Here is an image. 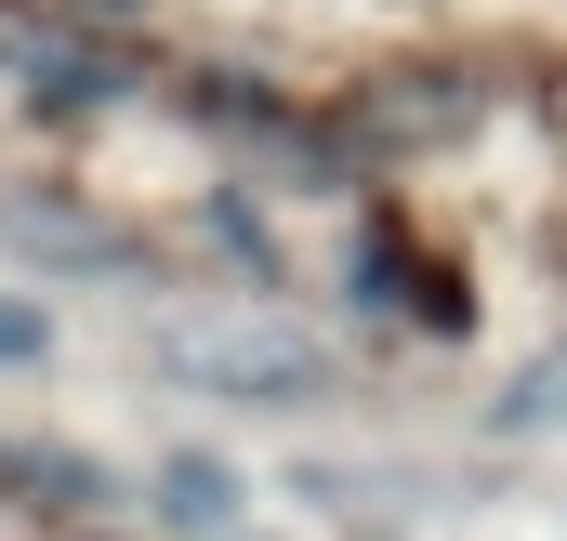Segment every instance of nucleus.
I'll return each mask as SVG.
<instances>
[{
  "instance_id": "1",
  "label": "nucleus",
  "mask_w": 567,
  "mask_h": 541,
  "mask_svg": "<svg viewBox=\"0 0 567 541\" xmlns=\"http://www.w3.org/2000/svg\"><path fill=\"white\" fill-rule=\"evenodd\" d=\"M158 370L185 397H225V409H330L343 397V357L303 344L278 317H198V330H158Z\"/></svg>"
},
{
  "instance_id": "2",
  "label": "nucleus",
  "mask_w": 567,
  "mask_h": 541,
  "mask_svg": "<svg viewBox=\"0 0 567 541\" xmlns=\"http://www.w3.org/2000/svg\"><path fill=\"white\" fill-rule=\"evenodd\" d=\"M158 516H172L185 541H238L251 529V489H238L212 449H172V462H158Z\"/></svg>"
},
{
  "instance_id": "3",
  "label": "nucleus",
  "mask_w": 567,
  "mask_h": 541,
  "mask_svg": "<svg viewBox=\"0 0 567 541\" xmlns=\"http://www.w3.org/2000/svg\"><path fill=\"white\" fill-rule=\"evenodd\" d=\"M27 370H53V304L0 290V384H27Z\"/></svg>"
},
{
  "instance_id": "4",
  "label": "nucleus",
  "mask_w": 567,
  "mask_h": 541,
  "mask_svg": "<svg viewBox=\"0 0 567 541\" xmlns=\"http://www.w3.org/2000/svg\"><path fill=\"white\" fill-rule=\"evenodd\" d=\"M502 422H515V436H555V422H567V344L542 357V370H515V397H502Z\"/></svg>"
},
{
  "instance_id": "5",
  "label": "nucleus",
  "mask_w": 567,
  "mask_h": 541,
  "mask_svg": "<svg viewBox=\"0 0 567 541\" xmlns=\"http://www.w3.org/2000/svg\"><path fill=\"white\" fill-rule=\"evenodd\" d=\"M27 476H53V489H80V462H40V449H13V436H0V489H27Z\"/></svg>"
}]
</instances>
